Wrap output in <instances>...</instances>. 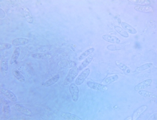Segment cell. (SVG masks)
<instances>
[{
	"instance_id": "obj_11",
	"label": "cell",
	"mask_w": 157,
	"mask_h": 120,
	"mask_svg": "<svg viewBox=\"0 0 157 120\" xmlns=\"http://www.w3.org/2000/svg\"><path fill=\"white\" fill-rule=\"evenodd\" d=\"M147 105H143V106H141L139 108H137L133 114L132 119L133 120L137 119L145 110H147Z\"/></svg>"
},
{
	"instance_id": "obj_19",
	"label": "cell",
	"mask_w": 157,
	"mask_h": 120,
	"mask_svg": "<svg viewBox=\"0 0 157 120\" xmlns=\"http://www.w3.org/2000/svg\"><path fill=\"white\" fill-rule=\"evenodd\" d=\"M11 72H12L13 75L14 76V78H15L18 81H19L20 82H22V83L25 82V81H26L25 78L24 77V76L20 73L19 70H17V69H13Z\"/></svg>"
},
{
	"instance_id": "obj_13",
	"label": "cell",
	"mask_w": 157,
	"mask_h": 120,
	"mask_svg": "<svg viewBox=\"0 0 157 120\" xmlns=\"http://www.w3.org/2000/svg\"><path fill=\"white\" fill-rule=\"evenodd\" d=\"M15 108L19 112H20V113L23 114L24 115L32 116V112L30 110V109L26 108L25 107L23 106V105H21L20 104H15Z\"/></svg>"
},
{
	"instance_id": "obj_8",
	"label": "cell",
	"mask_w": 157,
	"mask_h": 120,
	"mask_svg": "<svg viewBox=\"0 0 157 120\" xmlns=\"http://www.w3.org/2000/svg\"><path fill=\"white\" fill-rule=\"evenodd\" d=\"M102 39L104 41L112 43V44H120V40L118 37L111 35H104L102 36Z\"/></svg>"
},
{
	"instance_id": "obj_17",
	"label": "cell",
	"mask_w": 157,
	"mask_h": 120,
	"mask_svg": "<svg viewBox=\"0 0 157 120\" xmlns=\"http://www.w3.org/2000/svg\"><path fill=\"white\" fill-rule=\"evenodd\" d=\"M115 64L116 66H117L120 70L124 72V73L126 74V75H128L129 73L131 72V69H130L125 64H124L123 63L120 62V61H115Z\"/></svg>"
},
{
	"instance_id": "obj_3",
	"label": "cell",
	"mask_w": 157,
	"mask_h": 120,
	"mask_svg": "<svg viewBox=\"0 0 157 120\" xmlns=\"http://www.w3.org/2000/svg\"><path fill=\"white\" fill-rule=\"evenodd\" d=\"M86 84L90 88L94 90L99 91V92H106V91H107L108 89L107 87L104 84H102V83H99L94 82H88L86 83Z\"/></svg>"
},
{
	"instance_id": "obj_4",
	"label": "cell",
	"mask_w": 157,
	"mask_h": 120,
	"mask_svg": "<svg viewBox=\"0 0 157 120\" xmlns=\"http://www.w3.org/2000/svg\"><path fill=\"white\" fill-rule=\"evenodd\" d=\"M69 92H70L72 100L74 101V102L77 101L79 93V89L77 85H76L75 83H71L69 86Z\"/></svg>"
},
{
	"instance_id": "obj_7",
	"label": "cell",
	"mask_w": 157,
	"mask_h": 120,
	"mask_svg": "<svg viewBox=\"0 0 157 120\" xmlns=\"http://www.w3.org/2000/svg\"><path fill=\"white\" fill-rule=\"evenodd\" d=\"M152 83V79L145 80H143V82L137 83V84L135 86L134 90L136 91V92H138V91H140V90L145 89V88H148L149 86H150Z\"/></svg>"
},
{
	"instance_id": "obj_33",
	"label": "cell",
	"mask_w": 157,
	"mask_h": 120,
	"mask_svg": "<svg viewBox=\"0 0 157 120\" xmlns=\"http://www.w3.org/2000/svg\"><path fill=\"white\" fill-rule=\"evenodd\" d=\"M149 120H151V119H154V120H156L157 119V113L155 112V113L153 114L150 118H148Z\"/></svg>"
},
{
	"instance_id": "obj_14",
	"label": "cell",
	"mask_w": 157,
	"mask_h": 120,
	"mask_svg": "<svg viewBox=\"0 0 157 120\" xmlns=\"http://www.w3.org/2000/svg\"><path fill=\"white\" fill-rule=\"evenodd\" d=\"M121 26L123 30H125L128 34L129 33L130 34H136L137 33V30L134 28H133L132 25H130V24L126 22H121Z\"/></svg>"
},
{
	"instance_id": "obj_15",
	"label": "cell",
	"mask_w": 157,
	"mask_h": 120,
	"mask_svg": "<svg viewBox=\"0 0 157 120\" xmlns=\"http://www.w3.org/2000/svg\"><path fill=\"white\" fill-rule=\"evenodd\" d=\"M58 65L62 67L65 68H72L77 66V63L74 61H68V60H63L60 61Z\"/></svg>"
},
{
	"instance_id": "obj_34",
	"label": "cell",
	"mask_w": 157,
	"mask_h": 120,
	"mask_svg": "<svg viewBox=\"0 0 157 120\" xmlns=\"http://www.w3.org/2000/svg\"><path fill=\"white\" fill-rule=\"evenodd\" d=\"M132 120V117H128V118H127L125 119V120Z\"/></svg>"
},
{
	"instance_id": "obj_12",
	"label": "cell",
	"mask_w": 157,
	"mask_h": 120,
	"mask_svg": "<svg viewBox=\"0 0 157 120\" xmlns=\"http://www.w3.org/2000/svg\"><path fill=\"white\" fill-rule=\"evenodd\" d=\"M138 93L141 97L147 98V99H156V95L155 93L149 92V91H146L144 89L138 91Z\"/></svg>"
},
{
	"instance_id": "obj_2",
	"label": "cell",
	"mask_w": 157,
	"mask_h": 120,
	"mask_svg": "<svg viewBox=\"0 0 157 120\" xmlns=\"http://www.w3.org/2000/svg\"><path fill=\"white\" fill-rule=\"evenodd\" d=\"M90 73V69L89 68H86V69H84L81 72V74L77 76V78H76L75 84L77 86L81 85L82 83L85 82L86 78L88 77V76H89Z\"/></svg>"
},
{
	"instance_id": "obj_1",
	"label": "cell",
	"mask_w": 157,
	"mask_h": 120,
	"mask_svg": "<svg viewBox=\"0 0 157 120\" xmlns=\"http://www.w3.org/2000/svg\"><path fill=\"white\" fill-rule=\"evenodd\" d=\"M79 71V67H77V66L71 68V69L69 71L68 76L64 80V81L63 82V85L67 86L70 83H71L72 81L77 77V76H78Z\"/></svg>"
},
{
	"instance_id": "obj_10",
	"label": "cell",
	"mask_w": 157,
	"mask_h": 120,
	"mask_svg": "<svg viewBox=\"0 0 157 120\" xmlns=\"http://www.w3.org/2000/svg\"><path fill=\"white\" fill-rule=\"evenodd\" d=\"M29 42V39L28 38L24 37H19L16 38L12 41V45L15 46H23L25 45H27Z\"/></svg>"
},
{
	"instance_id": "obj_6",
	"label": "cell",
	"mask_w": 157,
	"mask_h": 120,
	"mask_svg": "<svg viewBox=\"0 0 157 120\" xmlns=\"http://www.w3.org/2000/svg\"><path fill=\"white\" fill-rule=\"evenodd\" d=\"M0 92H1L2 95H3L5 97H7V99L10 100L11 101H12V102L17 101V96L15 95V94L11 92V91H10L5 88H1V89H0Z\"/></svg>"
},
{
	"instance_id": "obj_18",
	"label": "cell",
	"mask_w": 157,
	"mask_h": 120,
	"mask_svg": "<svg viewBox=\"0 0 157 120\" xmlns=\"http://www.w3.org/2000/svg\"><path fill=\"white\" fill-rule=\"evenodd\" d=\"M61 117L66 120H82V119L81 118L78 117L77 116L71 113H68V112H64V113H62Z\"/></svg>"
},
{
	"instance_id": "obj_25",
	"label": "cell",
	"mask_w": 157,
	"mask_h": 120,
	"mask_svg": "<svg viewBox=\"0 0 157 120\" xmlns=\"http://www.w3.org/2000/svg\"><path fill=\"white\" fill-rule=\"evenodd\" d=\"M119 79V75H112L110 76H108L106 78H105L104 80L103 81L104 84H109V83H111L113 82H114L115 81Z\"/></svg>"
},
{
	"instance_id": "obj_5",
	"label": "cell",
	"mask_w": 157,
	"mask_h": 120,
	"mask_svg": "<svg viewBox=\"0 0 157 120\" xmlns=\"http://www.w3.org/2000/svg\"><path fill=\"white\" fill-rule=\"evenodd\" d=\"M0 71L3 76H5L8 73V58L7 57H3L0 63Z\"/></svg>"
},
{
	"instance_id": "obj_27",
	"label": "cell",
	"mask_w": 157,
	"mask_h": 120,
	"mask_svg": "<svg viewBox=\"0 0 157 120\" xmlns=\"http://www.w3.org/2000/svg\"><path fill=\"white\" fill-rule=\"evenodd\" d=\"M153 66V64L151 63H147L141 65V66L138 67L136 68V72H141V71H144L147 69H149L151 68Z\"/></svg>"
},
{
	"instance_id": "obj_28",
	"label": "cell",
	"mask_w": 157,
	"mask_h": 120,
	"mask_svg": "<svg viewBox=\"0 0 157 120\" xmlns=\"http://www.w3.org/2000/svg\"><path fill=\"white\" fill-rule=\"evenodd\" d=\"M94 48H90L88 50H85L81 56L79 57V60H83L84 59H85L86 57H88L90 54H92L94 52Z\"/></svg>"
},
{
	"instance_id": "obj_16",
	"label": "cell",
	"mask_w": 157,
	"mask_h": 120,
	"mask_svg": "<svg viewBox=\"0 0 157 120\" xmlns=\"http://www.w3.org/2000/svg\"><path fill=\"white\" fill-rule=\"evenodd\" d=\"M93 58H94L93 54H90V55H89L88 57H86L81 63V64L80 65V66L79 67V70L81 71L84 69V68H85L86 67L88 66V65L91 63V61H92Z\"/></svg>"
},
{
	"instance_id": "obj_22",
	"label": "cell",
	"mask_w": 157,
	"mask_h": 120,
	"mask_svg": "<svg viewBox=\"0 0 157 120\" xmlns=\"http://www.w3.org/2000/svg\"><path fill=\"white\" fill-rule=\"evenodd\" d=\"M32 57L37 60H48L51 57V55L44 53H35L32 54Z\"/></svg>"
},
{
	"instance_id": "obj_24",
	"label": "cell",
	"mask_w": 157,
	"mask_h": 120,
	"mask_svg": "<svg viewBox=\"0 0 157 120\" xmlns=\"http://www.w3.org/2000/svg\"><path fill=\"white\" fill-rule=\"evenodd\" d=\"M128 2L136 5H149L151 3V1L148 0H128Z\"/></svg>"
},
{
	"instance_id": "obj_9",
	"label": "cell",
	"mask_w": 157,
	"mask_h": 120,
	"mask_svg": "<svg viewBox=\"0 0 157 120\" xmlns=\"http://www.w3.org/2000/svg\"><path fill=\"white\" fill-rule=\"evenodd\" d=\"M134 9L139 12L143 13H153L154 9L150 5H136L134 7Z\"/></svg>"
},
{
	"instance_id": "obj_23",
	"label": "cell",
	"mask_w": 157,
	"mask_h": 120,
	"mask_svg": "<svg viewBox=\"0 0 157 120\" xmlns=\"http://www.w3.org/2000/svg\"><path fill=\"white\" fill-rule=\"evenodd\" d=\"M20 47H18V48H16L14 49V52L13 53V55L11 56V59L10 63L13 65L14 63L16 62V61L18 60L19 56H20Z\"/></svg>"
},
{
	"instance_id": "obj_32",
	"label": "cell",
	"mask_w": 157,
	"mask_h": 120,
	"mask_svg": "<svg viewBox=\"0 0 157 120\" xmlns=\"http://www.w3.org/2000/svg\"><path fill=\"white\" fill-rule=\"evenodd\" d=\"M5 16H6L5 12L1 8L0 9V19H3L5 17Z\"/></svg>"
},
{
	"instance_id": "obj_21",
	"label": "cell",
	"mask_w": 157,
	"mask_h": 120,
	"mask_svg": "<svg viewBox=\"0 0 157 120\" xmlns=\"http://www.w3.org/2000/svg\"><path fill=\"white\" fill-rule=\"evenodd\" d=\"M59 78H60L59 75H54V76H53L52 78H50V79L46 81L44 83V84H43V86H44L45 87H46V88H47V87L53 86V85L54 84V83H56L58 81V80H59Z\"/></svg>"
},
{
	"instance_id": "obj_26",
	"label": "cell",
	"mask_w": 157,
	"mask_h": 120,
	"mask_svg": "<svg viewBox=\"0 0 157 120\" xmlns=\"http://www.w3.org/2000/svg\"><path fill=\"white\" fill-rule=\"evenodd\" d=\"M114 29H115V30L116 32H117L119 34H120V35L122 36V37H125V38H128L129 37V34H128V33L125 30H123L122 28H120V26H119V25H115Z\"/></svg>"
},
{
	"instance_id": "obj_31",
	"label": "cell",
	"mask_w": 157,
	"mask_h": 120,
	"mask_svg": "<svg viewBox=\"0 0 157 120\" xmlns=\"http://www.w3.org/2000/svg\"><path fill=\"white\" fill-rule=\"evenodd\" d=\"M12 47V45L10 43L7 42H3L0 44V50H8L10 49Z\"/></svg>"
},
{
	"instance_id": "obj_29",
	"label": "cell",
	"mask_w": 157,
	"mask_h": 120,
	"mask_svg": "<svg viewBox=\"0 0 157 120\" xmlns=\"http://www.w3.org/2000/svg\"><path fill=\"white\" fill-rule=\"evenodd\" d=\"M125 44H123L122 45H119V44H115V45H109L107 46V48L109 50L111 51H115V50H120L122 48H123L125 46Z\"/></svg>"
},
{
	"instance_id": "obj_30",
	"label": "cell",
	"mask_w": 157,
	"mask_h": 120,
	"mask_svg": "<svg viewBox=\"0 0 157 120\" xmlns=\"http://www.w3.org/2000/svg\"><path fill=\"white\" fill-rule=\"evenodd\" d=\"M2 104H3V107L2 108L3 112L6 115H9L10 114V108L8 102L7 101H4L3 102H2Z\"/></svg>"
},
{
	"instance_id": "obj_20",
	"label": "cell",
	"mask_w": 157,
	"mask_h": 120,
	"mask_svg": "<svg viewBox=\"0 0 157 120\" xmlns=\"http://www.w3.org/2000/svg\"><path fill=\"white\" fill-rule=\"evenodd\" d=\"M24 15L25 16V19L26 20L28 23L29 24H32L34 22V18H33L31 12H30V10L27 7H25L24 8Z\"/></svg>"
}]
</instances>
